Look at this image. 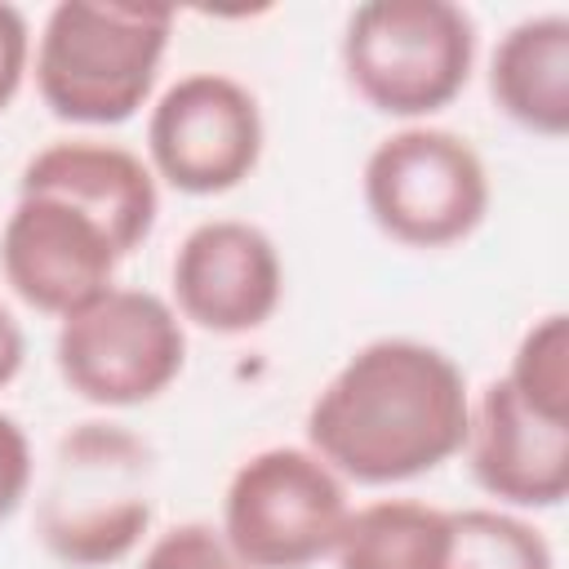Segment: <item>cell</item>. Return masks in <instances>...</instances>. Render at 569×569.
Instances as JSON below:
<instances>
[{
    "mask_svg": "<svg viewBox=\"0 0 569 569\" xmlns=\"http://www.w3.org/2000/svg\"><path fill=\"white\" fill-rule=\"evenodd\" d=\"M471 391L431 342H365L311 400L307 449L342 480L400 485L462 453Z\"/></svg>",
    "mask_w": 569,
    "mask_h": 569,
    "instance_id": "cell-1",
    "label": "cell"
},
{
    "mask_svg": "<svg viewBox=\"0 0 569 569\" xmlns=\"http://www.w3.org/2000/svg\"><path fill=\"white\" fill-rule=\"evenodd\" d=\"M173 9L62 0L36 36V89L58 120L120 124L156 89Z\"/></svg>",
    "mask_w": 569,
    "mask_h": 569,
    "instance_id": "cell-2",
    "label": "cell"
},
{
    "mask_svg": "<svg viewBox=\"0 0 569 569\" xmlns=\"http://www.w3.org/2000/svg\"><path fill=\"white\" fill-rule=\"evenodd\" d=\"M151 529V449L120 422L62 436L36 502V538L71 569H107Z\"/></svg>",
    "mask_w": 569,
    "mask_h": 569,
    "instance_id": "cell-3",
    "label": "cell"
},
{
    "mask_svg": "<svg viewBox=\"0 0 569 569\" xmlns=\"http://www.w3.org/2000/svg\"><path fill=\"white\" fill-rule=\"evenodd\" d=\"M476 67V18L453 0H369L342 27L347 84L382 116L449 107Z\"/></svg>",
    "mask_w": 569,
    "mask_h": 569,
    "instance_id": "cell-4",
    "label": "cell"
},
{
    "mask_svg": "<svg viewBox=\"0 0 569 569\" xmlns=\"http://www.w3.org/2000/svg\"><path fill=\"white\" fill-rule=\"evenodd\" d=\"M365 209L405 249H449L489 213V169L480 151L436 124L387 133L365 160Z\"/></svg>",
    "mask_w": 569,
    "mask_h": 569,
    "instance_id": "cell-5",
    "label": "cell"
},
{
    "mask_svg": "<svg viewBox=\"0 0 569 569\" xmlns=\"http://www.w3.org/2000/svg\"><path fill=\"white\" fill-rule=\"evenodd\" d=\"M347 516V480L311 449L276 445L236 467L218 529L249 569H307L333 556Z\"/></svg>",
    "mask_w": 569,
    "mask_h": 569,
    "instance_id": "cell-6",
    "label": "cell"
},
{
    "mask_svg": "<svg viewBox=\"0 0 569 569\" xmlns=\"http://www.w3.org/2000/svg\"><path fill=\"white\" fill-rule=\"evenodd\" d=\"M53 360L80 400L133 409L173 387L187 365V333L173 302L111 284L58 320Z\"/></svg>",
    "mask_w": 569,
    "mask_h": 569,
    "instance_id": "cell-7",
    "label": "cell"
},
{
    "mask_svg": "<svg viewBox=\"0 0 569 569\" xmlns=\"http://www.w3.org/2000/svg\"><path fill=\"white\" fill-rule=\"evenodd\" d=\"M262 107L222 71L173 80L147 120V164L182 196H222L262 160Z\"/></svg>",
    "mask_w": 569,
    "mask_h": 569,
    "instance_id": "cell-8",
    "label": "cell"
},
{
    "mask_svg": "<svg viewBox=\"0 0 569 569\" xmlns=\"http://www.w3.org/2000/svg\"><path fill=\"white\" fill-rule=\"evenodd\" d=\"M124 253L116 240L76 204L18 191L4 227H0V271L4 284L44 316H71L89 298L116 284Z\"/></svg>",
    "mask_w": 569,
    "mask_h": 569,
    "instance_id": "cell-9",
    "label": "cell"
},
{
    "mask_svg": "<svg viewBox=\"0 0 569 569\" xmlns=\"http://www.w3.org/2000/svg\"><path fill=\"white\" fill-rule=\"evenodd\" d=\"M178 320L204 333H253L284 298V267L276 240L240 218H209L191 227L169 267Z\"/></svg>",
    "mask_w": 569,
    "mask_h": 569,
    "instance_id": "cell-10",
    "label": "cell"
},
{
    "mask_svg": "<svg viewBox=\"0 0 569 569\" xmlns=\"http://www.w3.org/2000/svg\"><path fill=\"white\" fill-rule=\"evenodd\" d=\"M462 453L476 485L507 507H560L569 493V422L529 409L502 378L471 396Z\"/></svg>",
    "mask_w": 569,
    "mask_h": 569,
    "instance_id": "cell-11",
    "label": "cell"
},
{
    "mask_svg": "<svg viewBox=\"0 0 569 569\" xmlns=\"http://www.w3.org/2000/svg\"><path fill=\"white\" fill-rule=\"evenodd\" d=\"M18 191H44L89 213L129 258L156 227L160 191L142 156L98 138H58L40 147L18 178Z\"/></svg>",
    "mask_w": 569,
    "mask_h": 569,
    "instance_id": "cell-12",
    "label": "cell"
},
{
    "mask_svg": "<svg viewBox=\"0 0 569 569\" xmlns=\"http://www.w3.org/2000/svg\"><path fill=\"white\" fill-rule=\"evenodd\" d=\"M489 93L498 111L538 133H569V18L533 13L520 18L489 58Z\"/></svg>",
    "mask_w": 569,
    "mask_h": 569,
    "instance_id": "cell-13",
    "label": "cell"
},
{
    "mask_svg": "<svg viewBox=\"0 0 569 569\" xmlns=\"http://www.w3.org/2000/svg\"><path fill=\"white\" fill-rule=\"evenodd\" d=\"M453 516L418 498H378L351 507L338 542V569H445Z\"/></svg>",
    "mask_w": 569,
    "mask_h": 569,
    "instance_id": "cell-14",
    "label": "cell"
},
{
    "mask_svg": "<svg viewBox=\"0 0 569 569\" xmlns=\"http://www.w3.org/2000/svg\"><path fill=\"white\" fill-rule=\"evenodd\" d=\"M449 516H453V538L445 569H556L551 542L542 538L538 525L498 507H471Z\"/></svg>",
    "mask_w": 569,
    "mask_h": 569,
    "instance_id": "cell-15",
    "label": "cell"
},
{
    "mask_svg": "<svg viewBox=\"0 0 569 569\" xmlns=\"http://www.w3.org/2000/svg\"><path fill=\"white\" fill-rule=\"evenodd\" d=\"M502 382L529 409L569 422V325H565V311H551L525 329Z\"/></svg>",
    "mask_w": 569,
    "mask_h": 569,
    "instance_id": "cell-16",
    "label": "cell"
},
{
    "mask_svg": "<svg viewBox=\"0 0 569 569\" xmlns=\"http://www.w3.org/2000/svg\"><path fill=\"white\" fill-rule=\"evenodd\" d=\"M138 569H249V565L231 551L222 529H213L204 520H187V525L156 533L138 560Z\"/></svg>",
    "mask_w": 569,
    "mask_h": 569,
    "instance_id": "cell-17",
    "label": "cell"
},
{
    "mask_svg": "<svg viewBox=\"0 0 569 569\" xmlns=\"http://www.w3.org/2000/svg\"><path fill=\"white\" fill-rule=\"evenodd\" d=\"M31 476H36V462H31V440L27 431L18 427V418L0 413V525L22 507V498L31 493Z\"/></svg>",
    "mask_w": 569,
    "mask_h": 569,
    "instance_id": "cell-18",
    "label": "cell"
},
{
    "mask_svg": "<svg viewBox=\"0 0 569 569\" xmlns=\"http://www.w3.org/2000/svg\"><path fill=\"white\" fill-rule=\"evenodd\" d=\"M27 71H31V27L18 4L0 0V111L18 98Z\"/></svg>",
    "mask_w": 569,
    "mask_h": 569,
    "instance_id": "cell-19",
    "label": "cell"
},
{
    "mask_svg": "<svg viewBox=\"0 0 569 569\" xmlns=\"http://www.w3.org/2000/svg\"><path fill=\"white\" fill-rule=\"evenodd\" d=\"M22 356H27V338H22V325L13 320V311L0 302V387L18 378L22 369Z\"/></svg>",
    "mask_w": 569,
    "mask_h": 569,
    "instance_id": "cell-20",
    "label": "cell"
}]
</instances>
